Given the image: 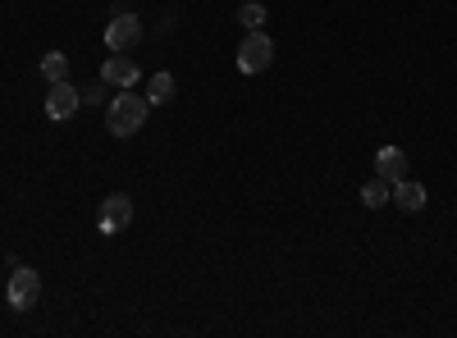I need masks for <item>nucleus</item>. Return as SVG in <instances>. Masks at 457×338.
Wrapping results in <instances>:
<instances>
[{
  "label": "nucleus",
  "mask_w": 457,
  "mask_h": 338,
  "mask_svg": "<svg viewBox=\"0 0 457 338\" xmlns=\"http://www.w3.org/2000/svg\"><path fill=\"white\" fill-rule=\"evenodd\" d=\"M101 96H105V83H96V87H87V92H83V101H101Z\"/></svg>",
  "instance_id": "nucleus-14"
},
{
  "label": "nucleus",
  "mask_w": 457,
  "mask_h": 338,
  "mask_svg": "<svg viewBox=\"0 0 457 338\" xmlns=\"http://www.w3.org/2000/svg\"><path fill=\"white\" fill-rule=\"evenodd\" d=\"M42 78L46 83H64L69 78V55L64 51H46L42 55Z\"/></svg>",
  "instance_id": "nucleus-11"
},
{
  "label": "nucleus",
  "mask_w": 457,
  "mask_h": 338,
  "mask_svg": "<svg viewBox=\"0 0 457 338\" xmlns=\"http://www.w3.org/2000/svg\"><path fill=\"white\" fill-rule=\"evenodd\" d=\"M265 19H270V14H265L261 0H247V5L238 10V23H243L247 32H261V28H265Z\"/></svg>",
  "instance_id": "nucleus-13"
},
{
  "label": "nucleus",
  "mask_w": 457,
  "mask_h": 338,
  "mask_svg": "<svg viewBox=\"0 0 457 338\" xmlns=\"http://www.w3.org/2000/svg\"><path fill=\"white\" fill-rule=\"evenodd\" d=\"M270 64H275V42L265 37V28L261 32H247L243 46H238V69L243 73H265Z\"/></svg>",
  "instance_id": "nucleus-3"
},
{
  "label": "nucleus",
  "mask_w": 457,
  "mask_h": 338,
  "mask_svg": "<svg viewBox=\"0 0 457 338\" xmlns=\"http://www.w3.org/2000/svg\"><path fill=\"white\" fill-rule=\"evenodd\" d=\"M37 297H42V275L28 270V266H10V284H5L10 311H32Z\"/></svg>",
  "instance_id": "nucleus-2"
},
{
  "label": "nucleus",
  "mask_w": 457,
  "mask_h": 338,
  "mask_svg": "<svg viewBox=\"0 0 457 338\" xmlns=\"http://www.w3.org/2000/svg\"><path fill=\"white\" fill-rule=\"evenodd\" d=\"M137 42H142V19L133 10H120L110 19V28H105V46L110 51H133Z\"/></svg>",
  "instance_id": "nucleus-5"
},
{
  "label": "nucleus",
  "mask_w": 457,
  "mask_h": 338,
  "mask_svg": "<svg viewBox=\"0 0 457 338\" xmlns=\"http://www.w3.org/2000/svg\"><path fill=\"white\" fill-rule=\"evenodd\" d=\"M389 197H394V183H385V178H370L366 187H361V206H370V210H379V206H389Z\"/></svg>",
  "instance_id": "nucleus-10"
},
{
  "label": "nucleus",
  "mask_w": 457,
  "mask_h": 338,
  "mask_svg": "<svg viewBox=\"0 0 457 338\" xmlns=\"http://www.w3.org/2000/svg\"><path fill=\"white\" fill-rule=\"evenodd\" d=\"M79 105H83V92H79V87H69V78L46 87V120L64 124V120L79 115Z\"/></svg>",
  "instance_id": "nucleus-6"
},
{
  "label": "nucleus",
  "mask_w": 457,
  "mask_h": 338,
  "mask_svg": "<svg viewBox=\"0 0 457 338\" xmlns=\"http://www.w3.org/2000/svg\"><path fill=\"white\" fill-rule=\"evenodd\" d=\"M174 92H179L174 73H156V78H151V87H146V101H151V105H165V101H174Z\"/></svg>",
  "instance_id": "nucleus-12"
},
{
  "label": "nucleus",
  "mask_w": 457,
  "mask_h": 338,
  "mask_svg": "<svg viewBox=\"0 0 457 338\" xmlns=\"http://www.w3.org/2000/svg\"><path fill=\"white\" fill-rule=\"evenodd\" d=\"M142 78V69H137V60L129 55V51H114L105 64H101V83L105 87H133Z\"/></svg>",
  "instance_id": "nucleus-7"
},
{
  "label": "nucleus",
  "mask_w": 457,
  "mask_h": 338,
  "mask_svg": "<svg viewBox=\"0 0 457 338\" xmlns=\"http://www.w3.org/2000/svg\"><path fill=\"white\" fill-rule=\"evenodd\" d=\"M146 110H151L146 96H133V92L120 87V96L105 105V128H110L114 137H133V133L146 124Z\"/></svg>",
  "instance_id": "nucleus-1"
},
{
  "label": "nucleus",
  "mask_w": 457,
  "mask_h": 338,
  "mask_svg": "<svg viewBox=\"0 0 457 338\" xmlns=\"http://www.w3.org/2000/svg\"><path fill=\"white\" fill-rule=\"evenodd\" d=\"M398 210H407V215H416V210H426V202H430V193L421 183H411V178H398L394 183V197H389Z\"/></svg>",
  "instance_id": "nucleus-8"
},
{
  "label": "nucleus",
  "mask_w": 457,
  "mask_h": 338,
  "mask_svg": "<svg viewBox=\"0 0 457 338\" xmlns=\"http://www.w3.org/2000/svg\"><path fill=\"white\" fill-rule=\"evenodd\" d=\"M375 174L385 178V183L407 178V156L398 152V146H379V156H375Z\"/></svg>",
  "instance_id": "nucleus-9"
},
{
  "label": "nucleus",
  "mask_w": 457,
  "mask_h": 338,
  "mask_svg": "<svg viewBox=\"0 0 457 338\" xmlns=\"http://www.w3.org/2000/svg\"><path fill=\"white\" fill-rule=\"evenodd\" d=\"M133 224V197H124V193H114V197H105L101 202V210H96V229L101 234H124Z\"/></svg>",
  "instance_id": "nucleus-4"
}]
</instances>
